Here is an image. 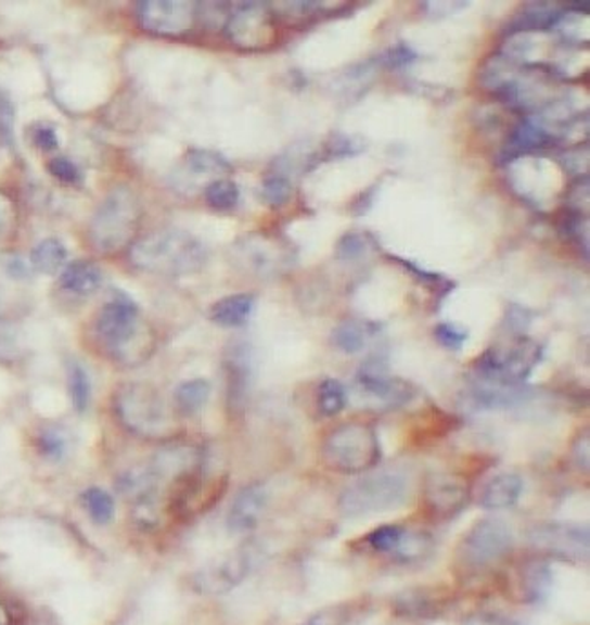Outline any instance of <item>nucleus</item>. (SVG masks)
Listing matches in <instances>:
<instances>
[{
  "instance_id": "9",
  "label": "nucleus",
  "mask_w": 590,
  "mask_h": 625,
  "mask_svg": "<svg viewBox=\"0 0 590 625\" xmlns=\"http://www.w3.org/2000/svg\"><path fill=\"white\" fill-rule=\"evenodd\" d=\"M273 10L260 2H244L229 13L223 26L228 39L242 50H264L273 44L277 37Z\"/></svg>"
},
{
  "instance_id": "45",
  "label": "nucleus",
  "mask_w": 590,
  "mask_h": 625,
  "mask_svg": "<svg viewBox=\"0 0 590 625\" xmlns=\"http://www.w3.org/2000/svg\"><path fill=\"white\" fill-rule=\"evenodd\" d=\"M13 106L8 97L0 91V135L7 140L13 137Z\"/></svg>"
},
{
  "instance_id": "20",
  "label": "nucleus",
  "mask_w": 590,
  "mask_h": 625,
  "mask_svg": "<svg viewBox=\"0 0 590 625\" xmlns=\"http://www.w3.org/2000/svg\"><path fill=\"white\" fill-rule=\"evenodd\" d=\"M255 304H257V298L251 293L223 296L213 304L209 309V319L220 328H242L247 324V320L255 311Z\"/></svg>"
},
{
  "instance_id": "40",
  "label": "nucleus",
  "mask_w": 590,
  "mask_h": 625,
  "mask_svg": "<svg viewBox=\"0 0 590 625\" xmlns=\"http://www.w3.org/2000/svg\"><path fill=\"white\" fill-rule=\"evenodd\" d=\"M570 457L576 468L583 473H589L590 469V433L589 430L579 431L573 442Z\"/></svg>"
},
{
  "instance_id": "41",
  "label": "nucleus",
  "mask_w": 590,
  "mask_h": 625,
  "mask_svg": "<svg viewBox=\"0 0 590 625\" xmlns=\"http://www.w3.org/2000/svg\"><path fill=\"white\" fill-rule=\"evenodd\" d=\"M50 174L55 177V179L62 180V182H66V184H75L80 179V174H78V168L75 164L66 158V156H56L51 161L50 166Z\"/></svg>"
},
{
  "instance_id": "38",
  "label": "nucleus",
  "mask_w": 590,
  "mask_h": 625,
  "mask_svg": "<svg viewBox=\"0 0 590 625\" xmlns=\"http://www.w3.org/2000/svg\"><path fill=\"white\" fill-rule=\"evenodd\" d=\"M560 163L563 164V168L567 169L568 174L578 175L581 179V175L587 177V169H589V148L587 144L570 145L563 153Z\"/></svg>"
},
{
  "instance_id": "3",
  "label": "nucleus",
  "mask_w": 590,
  "mask_h": 625,
  "mask_svg": "<svg viewBox=\"0 0 590 625\" xmlns=\"http://www.w3.org/2000/svg\"><path fill=\"white\" fill-rule=\"evenodd\" d=\"M411 493V482L400 471H379L360 476L338 498L344 516H368L401 508Z\"/></svg>"
},
{
  "instance_id": "21",
  "label": "nucleus",
  "mask_w": 590,
  "mask_h": 625,
  "mask_svg": "<svg viewBox=\"0 0 590 625\" xmlns=\"http://www.w3.org/2000/svg\"><path fill=\"white\" fill-rule=\"evenodd\" d=\"M379 333L380 326L373 320L347 319L334 328L333 344L342 353L357 355L363 352Z\"/></svg>"
},
{
  "instance_id": "22",
  "label": "nucleus",
  "mask_w": 590,
  "mask_h": 625,
  "mask_svg": "<svg viewBox=\"0 0 590 625\" xmlns=\"http://www.w3.org/2000/svg\"><path fill=\"white\" fill-rule=\"evenodd\" d=\"M102 271L97 264L90 260H77V263L66 264L62 269V290L72 295L88 296L93 295L102 285Z\"/></svg>"
},
{
  "instance_id": "46",
  "label": "nucleus",
  "mask_w": 590,
  "mask_h": 625,
  "mask_svg": "<svg viewBox=\"0 0 590 625\" xmlns=\"http://www.w3.org/2000/svg\"><path fill=\"white\" fill-rule=\"evenodd\" d=\"M34 142L40 150L53 151L59 145V137L51 126H37L34 131Z\"/></svg>"
},
{
  "instance_id": "2",
  "label": "nucleus",
  "mask_w": 590,
  "mask_h": 625,
  "mask_svg": "<svg viewBox=\"0 0 590 625\" xmlns=\"http://www.w3.org/2000/svg\"><path fill=\"white\" fill-rule=\"evenodd\" d=\"M322 460L342 475H365L382 460L379 435L362 422L338 425L323 441Z\"/></svg>"
},
{
  "instance_id": "39",
  "label": "nucleus",
  "mask_w": 590,
  "mask_h": 625,
  "mask_svg": "<svg viewBox=\"0 0 590 625\" xmlns=\"http://www.w3.org/2000/svg\"><path fill=\"white\" fill-rule=\"evenodd\" d=\"M530 322H533V312L527 307L518 306V304L509 306L505 324L514 336H525V331L529 330Z\"/></svg>"
},
{
  "instance_id": "47",
  "label": "nucleus",
  "mask_w": 590,
  "mask_h": 625,
  "mask_svg": "<svg viewBox=\"0 0 590 625\" xmlns=\"http://www.w3.org/2000/svg\"><path fill=\"white\" fill-rule=\"evenodd\" d=\"M13 204L2 191H0V233L10 228L13 220Z\"/></svg>"
},
{
  "instance_id": "34",
  "label": "nucleus",
  "mask_w": 590,
  "mask_h": 625,
  "mask_svg": "<svg viewBox=\"0 0 590 625\" xmlns=\"http://www.w3.org/2000/svg\"><path fill=\"white\" fill-rule=\"evenodd\" d=\"M204 195L207 204L215 209H231L239 204L240 190L233 180L215 179L207 184Z\"/></svg>"
},
{
  "instance_id": "13",
  "label": "nucleus",
  "mask_w": 590,
  "mask_h": 625,
  "mask_svg": "<svg viewBox=\"0 0 590 625\" xmlns=\"http://www.w3.org/2000/svg\"><path fill=\"white\" fill-rule=\"evenodd\" d=\"M357 384L363 397L384 409L403 408L416 397L414 385L398 377H390L379 358L363 363Z\"/></svg>"
},
{
  "instance_id": "27",
  "label": "nucleus",
  "mask_w": 590,
  "mask_h": 625,
  "mask_svg": "<svg viewBox=\"0 0 590 625\" xmlns=\"http://www.w3.org/2000/svg\"><path fill=\"white\" fill-rule=\"evenodd\" d=\"M185 164L191 169V174L202 175V177H213V175H223L231 171V164L220 153L211 150L188 151Z\"/></svg>"
},
{
  "instance_id": "43",
  "label": "nucleus",
  "mask_w": 590,
  "mask_h": 625,
  "mask_svg": "<svg viewBox=\"0 0 590 625\" xmlns=\"http://www.w3.org/2000/svg\"><path fill=\"white\" fill-rule=\"evenodd\" d=\"M384 61L390 67L409 66V64L416 61V53L412 51L411 46L401 44L400 42V44L390 46L387 53H385Z\"/></svg>"
},
{
  "instance_id": "36",
  "label": "nucleus",
  "mask_w": 590,
  "mask_h": 625,
  "mask_svg": "<svg viewBox=\"0 0 590 625\" xmlns=\"http://www.w3.org/2000/svg\"><path fill=\"white\" fill-rule=\"evenodd\" d=\"M39 452L51 462H59L66 455V438L61 431L44 430L39 435Z\"/></svg>"
},
{
  "instance_id": "14",
  "label": "nucleus",
  "mask_w": 590,
  "mask_h": 625,
  "mask_svg": "<svg viewBox=\"0 0 590 625\" xmlns=\"http://www.w3.org/2000/svg\"><path fill=\"white\" fill-rule=\"evenodd\" d=\"M251 570V554L245 549L207 565L193 576V586L206 595H220L239 586Z\"/></svg>"
},
{
  "instance_id": "4",
  "label": "nucleus",
  "mask_w": 590,
  "mask_h": 625,
  "mask_svg": "<svg viewBox=\"0 0 590 625\" xmlns=\"http://www.w3.org/2000/svg\"><path fill=\"white\" fill-rule=\"evenodd\" d=\"M140 202L133 191L123 186L102 202L91 220V242L101 252L117 253L133 246L140 228Z\"/></svg>"
},
{
  "instance_id": "16",
  "label": "nucleus",
  "mask_w": 590,
  "mask_h": 625,
  "mask_svg": "<svg viewBox=\"0 0 590 625\" xmlns=\"http://www.w3.org/2000/svg\"><path fill=\"white\" fill-rule=\"evenodd\" d=\"M552 144H557L556 137L541 126L536 118L525 117L514 126L513 131L508 137V142L503 145V161L513 163L520 156L529 155L533 151L546 150Z\"/></svg>"
},
{
  "instance_id": "7",
  "label": "nucleus",
  "mask_w": 590,
  "mask_h": 625,
  "mask_svg": "<svg viewBox=\"0 0 590 625\" xmlns=\"http://www.w3.org/2000/svg\"><path fill=\"white\" fill-rule=\"evenodd\" d=\"M513 546V531L503 520H479L463 536L458 547V562L469 571L487 570L509 557Z\"/></svg>"
},
{
  "instance_id": "24",
  "label": "nucleus",
  "mask_w": 590,
  "mask_h": 625,
  "mask_svg": "<svg viewBox=\"0 0 590 625\" xmlns=\"http://www.w3.org/2000/svg\"><path fill=\"white\" fill-rule=\"evenodd\" d=\"M435 547V540L429 533L425 531L407 530L401 536L400 546L393 554V560L401 564H412V562H422L429 557Z\"/></svg>"
},
{
  "instance_id": "10",
  "label": "nucleus",
  "mask_w": 590,
  "mask_h": 625,
  "mask_svg": "<svg viewBox=\"0 0 590 625\" xmlns=\"http://www.w3.org/2000/svg\"><path fill=\"white\" fill-rule=\"evenodd\" d=\"M137 18L150 34L182 37L198 21V7L188 0H148L137 7Z\"/></svg>"
},
{
  "instance_id": "28",
  "label": "nucleus",
  "mask_w": 590,
  "mask_h": 625,
  "mask_svg": "<svg viewBox=\"0 0 590 625\" xmlns=\"http://www.w3.org/2000/svg\"><path fill=\"white\" fill-rule=\"evenodd\" d=\"M82 506L90 519L99 525H106L115 516V502L112 495L102 487H90L82 493Z\"/></svg>"
},
{
  "instance_id": "25",
  "label": "nucleus",
  "mask_w": 590,
  "mask_h": 625,
  "mask_svg": "<svg viewBox=\"0 0 590 625\" xmlns=\"http://www.w3.org/2000/svg\"><path fill=\"white\" fill-rule=\"evenodd\" d=\"M67 250L59 239H46L31 252V266L44 275L66 268Z\"/></svg>"
},
{
  "instance_id": "32",
  "label": "nucleus",
  "mask_w": 590,
  "mask_h": 625,
  "mask_svg": "<svg viewBox=\"0 0 590 625\" xmlns=\"http://www.w3.org/2000/svg\"><path fill=\"white\" fill-rule=\"evenodd\" d=\"M371 246H373V237L371 234L363 233V231H347L346 234H342L341 241L336 244L334 255H336L338 260L352 263V260L362 258Z\"/></svg>"
},
{
  "instance_id": "23",
  "label": "nucleus",
  "mask_w": 590,
  "mask_h": 625,
  "mask_svg": "<svg viewBox=\"0 0 590 625\" xmlns=\"http://www.w3.org/2000/svg\"><path fill=\"white\" fill-rule=\"evenodd\" d=\"M211 397V384L204 379L185 380L175 390V406L180 414L193 417Z\"/></svg>"
},
{
  "instance_id": "8",
  "label": "nucleus",
  "mask_w": 590,
  "mask_h": 625,
  "mask_svg": "<svg viewBox=\"0 0 590 625\" xmlns=\"http://www.w3.org/2000/svg\"><path fill=\"white\" fill-rule=\"evenodd\" d=\"M97 333L113 357L128 360L140 339V309L128 295L106 302L97 319Z\"/></svg>"
},
{
  "instance_id": "29",
  "label": "nucleus",
  "mask_w": 590,
  "mask_h": 625,
  "mask_svg": "<svg viewBox=\"0 0 590 625\" xmlns=\"http://www.w3.org/2000/svg\"><path fill=\"white\" fill-rule=\"evenodd\" d=\"M67 384H69L73 408L78 413H84L90 406L91 382L86 369L80 363H69V368H67Z\"/></svg>"
},
{
  "instance_id": "26",
  "label": "nucleus",
  "mask_w": 590,
  "mask_h": 625,
  "mask_svg": "<svg viewBox=\"0 0 590 625\" xmlns=\"http://www.w3.org/2000/svg\"><path fill=\"white\" fill-rule=\"evenodd\" d=\"M318 411L323 417H336L341 414L347 406V391L341 380L325 379L318 385Z\"/></svg>"
},
{
  "instance_id": "35",
  "label": "nucleus",
  "mask_w": 590,
  "mask_h": 625,
  "mask_svg": "<svg viewBox=\"0 0 590 625\" xmlns=\"http://www.w3.org/2000/svg\"><path fill=\"white\" fill-rule=\"evenodd\" d=\"M291 193H293V186L284 175H271L264 180L262 199L268 202L269 206H284L285 202L290 201Z\"/></svg>"
},
{
  "instance_id": "17",
  "label": "nucleus",
  "mask_w": 590,
  "mask_h": 625,
  "mask_svg": "<svg viewBox=\"0 0 590 625\" xmlns=\"http://www.w3.org/2000/svg\"><path fill=\"white\" fill-rule=\"evenodd\" d=\"M530 390L527 385H505L474 380L469 391L467 400L474 409H503L513 408L529 400Z\"/></svg>"
},
{
  "instance_id": "11",
  "label": "nucleus",
  "mask_w": 590,
  "mask_h": 625,
  "mask_svg": "<svg viewBox=\"0 0 590 625\" xmlns=\"http://www.w3.org/2000/svg\"><path fill=\"white\" fill-rule=\"evenodd\" d=\"M471 502V484L465 476L435 473L424 481L422 506L429 519L452 520Z\"/></svg>"
},
{
  "instance_id": "6",
  "label": "nucleus",
  "mask_w": 590,
  "mask_h": 625,
  "mask_svg": "<svg viewBox=\"0 0 590 625\" xmlns=\"http://www.w3.org/2000/svg\"><path fill=\"white\" fill-rule=\"evenodd\" d=\"M543 360V346L529 336H514L509 344L492 346L476 362V379L505 385H525Z\"/></svg>"
},
{
  "instance_id": "30",
  "label": "nucleus",
  "mask_w": 590,
  "mask_h": 625,
  "mask_svg": "<svg viewBox=\"0 0 590 625\" xmlns=\"http://www.w3.org/2000/svg\"><path fill=\"white\" fill-rule=\"evenodd\" d=\"M229 403L239 406L244 400L249 368L242 352H234L228 360Z\"/></svg>"
},
{
  "instance_id": "12",
  "label": "nucleus",
  "mask_w": 590,
  "mask_h": 625,
  "mask_svg": "<svg viewBox=\"0 0 590 625\" xmlns=\"http://www.w3.org/2000/svg\"><path fill=\"white\" fill-rule=\"evenodd\" d=\"M589 527L579 524L549 522L536 525L530 533V541L536 549L551 554L554 559L568 562H587L590 546Z\"/></svg>"
},
{
  "instance_id": "5",
  "label": "nucleus",
  "mask_w": 590,
  "mask_h": 625,
  "mask_svg": "<svg viewBox=\"0 0 590 625\" xmlns=\"http://www.w3.org/2000/svg\"><path fill=\"white\" fill-rule=\"evenodd\" d=\"M113 408L118 422L131 435L144 441H158L167 435L166 406L150 385L139 382L120 385L113 398Z\"/></svg>"
},
{
  "instance_id": "1",
  "label": "nucleus",
  "mask_w": 590,
  "mask_h": 625,
  "mask_svg": "<svg viewBox=\"0 0 590 625\" xmlns=\"http://www.w3.org/2000/svg\"><path fill=\"white\" fill-rule=\"evenodd\" d=\"M134 268L161 277L196 273L206 264V250L195 237L179 229H156L140 237L129 250Z\"/></svg>"
},
{
  "instance_id": "44",
  "label": "nucleus",
  "mask_w": 590,
  "mask_h": 625,
  "mask_svg": "<svg viewBox=\"0 0 590 625\" xmlns=\"http://www.w3.org/2000/svg\"><path fill=\"white\" fill-rule=\"evenodd\" d=\"M469 7V2H457V0H447V2H427L424 4V10L431 17H447V15H454V13L460 12V10H465Z\"/></svg>"
},
{
  "instance_id": "42",
  "label": "nucleus",
  "mask_w": 590,
  "mask_h": 625,
  "mask_svg": "<svg viewBox=\"0 0 590 625\" xmlns=\"http://www.w3.org/2000/svg\"><path fill=\"white\" fill-rule=\"evenodd\" d=\"M568 212L585 213L589 206V179L583 177L570 188L567 196Z\"/></svg>"
},
{
  "instance_id": "37",
  "label": "nucleus",
  "mask_w": 590,
  "mask_h": 625,
  "mask_svg": "<svg viewBox=\"0 0 590 625\" xmlns=\"http://www.w3.org/2000/svg\"><path fill=\"white\" fill-rule=\"evenodd\" d=\"M436 341L440 342L441 346L451 352H460L465 342L469 341L467 330H463L460 326L451 324V322H444L435 328Z\"/></svg>"
},
{
  "instance_id": "33",
  "label": "nucleus",
  "mask_w": 590,
  "mask_h": 625,
  "mask_svg": "<svg viewBox=\"0 0 590 625\" xmlns=\"http://www.w3.org/2000/svg\"><path fill=\"white\" fill-rule=\"evenodd\" d=\"M562 233L589 258V218L585 213L567 212L562 218Z\"/></svg>"
},
{
  "instance_id": "18",
  "label": "nucleus",
  "mask_w": 590,
  "mask_h": 625,
  "mask_svg": "<svg viewBox=\"0 0 590 625\" xmlns=\"http://www.w3.org/2000/svg\"><path fill=\"white\" fill-rule=\"evenodd\" d=\"M565 8L554 2H529L509 24V34H549L556 28Z\"/></svg>"
},
{
  "instance_id": "19",
  "label": "nucleus",
  "mask_w": 590,
  "mask_h": 625,
  "mask_svg": "<svg viewBox=\"0 0 590 625\" xmlns=\"http://www.w3.org/2000/svg\"><path fill=\"white\" fill-rule=\"evenodd\" d=\"M524 479L516 473H500L492 476L479 493V508L487 511H503L518 503L524 495Z\"/></svg>"
},
{
  "instance_id": "31",
  "label": "nucleus",
  "mask_w": 590,
  "mask_h": 625,
  "mask_svg": "<svg viewBox=\"0 0 590 625\" xmlns=\"http://www.w3.org/2000/svg\"><path fill=\"white\" fill-rule=\"evenodd\" d=\"M403 533H406L403 525H380V527L369 533L365 541H368V546L373 549L374 553L387 554V557L393 559V554L396 553V549L400 546Z\"/></svg>"
},
{
  "instance_id": "15",
  "label": "nucleus",
  "mask_w": 590,
  "mask_h": 625,
  "mask_svg": "<svg viewBox=\"0 0 590 625\" xmlns=\"http://www.w3.org/2000/svg\"><path fill=\"white\" fill-rule=\"evenodd\" d=\"M268 508V489L260 482L242 487L228 511V527L233 533H249L255 530L264 511Z\"/></svg>"
}]
</instances>
